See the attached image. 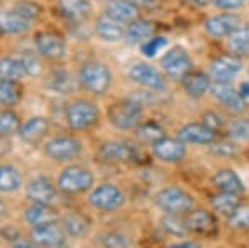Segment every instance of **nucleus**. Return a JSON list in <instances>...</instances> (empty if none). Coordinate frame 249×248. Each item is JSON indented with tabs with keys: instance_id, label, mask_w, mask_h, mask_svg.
I'll use <instances>...</instances> for the list:
<instances>
[{
	"instance_id": "1",
	"label": "nucleus",
	"mask_w": 249,
	"mask_h": 248,
	"mask_svg": "<svg viewBox=\"0 0 249 248\" xmlns=\"http://www.w3.org/2000/svg\"><path fill=\"white\" fill-rule=\"evenodd\" d=\"M77 80L83 90L100 97L110 90L113 75L105 63L98 62V60H88V62L82 63V67L78 69Z\"/></svg>"
},
{
	"instance_id": "2",
	"label": "nucleus",
	"mask_w": 249,
	"mask_h": 248,
	"mask_svg": "<svg viewBox=\"0 0 249 248\" xmlns=\"http://www.w3.org/2000/svg\"><path fill=\"white\" fill-rule=\"evenodd\" d=\"M100 109L98 105L87 98L71 100L65 107V122L70 130L83 132L90 130L100 122Z\"/></svg>"
},
{
	"instance_id": "3",
	"label": "nucleus",
	"mask_w": 249,
	"mask_h": 248,
	"mask_svg": "<svg viewBox=\"0 0 249 248\" xmlns=\"http://www.w3.org/2000/svg\"><path fill=\"white\" fill-rule=\"evenodd\" d=\"M93 183V172L80 165H70L60 172L57 178V189L65 195H80L90 190Z\"/></svg>"
},
{
	"instance_id": "4",
	"label": "nucleus",
	"mask_w": 249,
	"mask_h": 248,
	"mask_svg": "<svg viewBox=\"0 0 249 248\" xmlns=\"http://www.w3.org/2000/svg\"><path fill=\"white\" fill-rule=\"evenodd\" d=\"M143 117V105L133 98H124L108 107V120L120 130H130L140 125Z\"/></svg>"
},
{
	"instance_id": "5",
	"label": "nucleus",
	"mask_w": 249,
	"mask_h": 248,
	"mask_svg": "<svg viewBox=\"0 0 249 248\" xmlns=\"http://www.w3.org/2000/svg\"><path fill=\"white\" fill-rule=\"evenodd\" d=\"M34 49L43 60L60 62L67 55V40L60 32L45 29L34 34Z\"/></svg>"
},
{
	"instance_id": "6",
	"label": "nucleus",
	"mask_w": 249,
	"mask_h": 248,
	"mask_svg": "<svg viewBox=\"0 0 249 248\" xmlns=\"http://www.w3.org/2000/svg\"><path fill=\"white\" fill-rule=\"evenodd\" d=\"M155 203L166 215H178L179 217V215L193 210L195 198L178 187H168V189H163L156 193Z\"/></svg>"
},
{
	"instance_id": "7",
	"label": "nucleus",
	"mask_w": 249,
	"mask_h": 248,
	"mask_svg": "<svg viewBox=\"0 0 249 248\" xmlns=\"http://www.w3.org/2000/svg\"><path fill=\"white\" fill-rule=\"evenodd\" d=\"M83 145L77 137L71 135H58L47 140L43 145V153L53 162H70L82 153Z\"/></svg>"
},
{
	"instance_id": "8",
	"label": "nucleus",
	"mask_w": 249,
	"mask_h": 248,
	"mask_svg": "<svg viewBox=\"0 0 249 248\" xmlns=\"http://www.w3.org/2000/svg\"><path fill=\"white\" fill-rule=\"evenodd\" d=\"M88 202L95 210L115 211L124 205V193L115 183H100L91 190Z\"/></svg>"
},
{
	"instance_id": "9",
	"label": "nucleus",
	"mask_w": 249,
	"mask_h": 248,
	"mask_svg": "<svg viewBox=\"0 0 249 248\" xmlns=\"http://www.w3.org/2000/svg\"><path fill=\"white\" fill-rule=\"evenodd\" d=\"M48 132H50V120L43 115H34V117L23 120L17 137L23 145L35 147L47 138Z\"/></svg>"
},
{
	"instance_id": "10",
	"label": "nucleus",
	"mask_w": 249,
	"mask_h": 248,
	"mask_svg": "<svg viewBox=\"0 0 249 248\" xmlns=\"http://www.w3.org/2000/svg\"><path fill=\"white\" fill-rule=\"evenodd\" d=\"M0 29L3 30L5 37L22 38L30 34L32 29H34V23L25 17H22L18 12L5 5L0 9Z\"/></svg>"
},
{
	"instance_id": "11",
	"label": "nucleus",
	"mask_w": 249,
	"mask_h": 248,
	"mask_svg": "<svg viewBox=\"0 0 249 248\" xmlns=\"http://www.w3.org/2000/svg\"><path fill=\"white\" fill-rule=\"evenodd\" d=\"M161 65L168 77H171L173 80H184L186 75L191 74L193 63L186 52L179 47H175L164 54V57L161 58Z\"/></svg>"
},
{
	"instance_id": "12",
	"label": "nucleus",
	"mask_w": 249,
	"mask_h": 248,
	"mask_svg": "<svg viewBox=\"0 0 249 248\" xmlns=\"http://www.w3.org/2000/svg\"><path fill=\"white\" fill-rule=\"evenodd\" d=\"M57 191H58L57 185L50 178L42 177V175L29 180V183L25 187V195L32 203H45V205H50L57 198Z\"/></svg>"
},
{
	"instance_id": "13",
	"label": "nucleus",
	"mask_w": 249,
	"mask_h": 248,
	"mask_svg": "<svg viewBox=\"0 0 249 248\" xmlns=\"http://www.w3.org/2000/svg\"><path fill=\"white\" fill-rule=\"evenodd\" d=\"M55 9L60 14V17L77 25V23H83L90 19L91 2L90 0H57Z\"/></svg>"
},
{
	"instance_id": "14",
	"label": "nucleus",
	"mask_w": 249,
	"mask_h": 248,
	"mask_svg": "<svg viewBox=\"0 0 249 248\" xmlns=\"http://www.w3.org/2000/svg\"><path fill=\"white\" fill-rule=\"evenodd\" d=\"M30 240L42 248H62L65 247V231L57 223L42 227H32Z\"/></svg>"
},
{
	"instance_id": "15",
	"label": "nucleus",
	"mask_w": 249,
	"mask_h": 248,
	"mask_svg": "<svg viewBox=\"0 0 249 248\" xmlns=\"http://www.w3.org/2000/svg\"><path fill=\"white\" fill-rule=\"evenodd\" d=\"M98 158L108 163H124L136 158V150L126 142H105L98 149Z\"/></svg>"
},
{
	"instance_id": "16",
	"label": "nucleus",
	"mask_w": 249,
	"mask_h": 248,
	"mask_svg": "<svg viewBox=\"0 0 249 248\" xmlns=\"http://www.w3.org/2000/svg\"><path fill=\"white\" fill-rule=\"evenodd\" d=\"M130 78L135 83L142 87H146L150 90H163L164 89V77L160 74L155 67L148 63H135L130 69Z\"/></svg>"
},
{
	"instance_id": "17",
	"label": "nucleus",
	"mask_w": 249,
	"mask_h": 248,
	"mask_svg": "<svg viewBox=\"0 0 249 248\" xmlns=\"http://www.w3.org/2000/svg\"><path fill=\"white\" fill-rule=\"evenodd\" d=\"M213 97L218 100L219 103H223L228 110L234 112V114H241L246 109V100L243 98V95L239 92H236L230 83L223 82H214L211 85Z\"/></svg>"
},
{
	"instance_id": "18",
	"label": "nucleus",
	"mask_w": 249,
	"mask_h": 248,
	"mask_svg": "<svg viewBox=\"0 0 249 248\" xmlns=\"http://www.w3.org/2000/svg\"><path fill=\"white\" fill-rule=\"evenodd\" d=\"M78 80L73 77L65 69H55L50 70L45 77V87L47 90L53 92L57 95H68L77 89Z\"/></svg>"
},
{
	"instance_id": "19",
	"label": "nucleus",
	"mask_w": 249,
	"mask_h": 248,
	"mask_svg": "<svg viewBox=\"0 0 249 248\" xmlns=\"http://www.w3.org/2000/svg\"><path fill=\"white\" fill-rule=\"evenodd\" d=\"M241 60L238 57H232V55H223L213 60L211 63V77L214 78V82H223L228 83L231 78H234L236 75L241 72Z\"/></svg>"
},
{
	"instance_id": "20",
	"label": "nucleus",
	"mask_w": 249,
	"mask_h": 248,
	"mask_svg": "<svg viewBox=\"0 0 249 248\" xmlns=\"http://www.w3.org/2000/svg\"><path fill=\"white\" fill-rule=\"evenodd\" d=\"M190 231H195L203 237H214L218 233V222L211 211L206 210H195L190 213L186 220Z\"/></svg>"
},
{
	"instance_id": "21",
	"label": "nucleus",
	"mask_w": 249,
	"mask_h": 248,
	"mask_svg": "<svg viewBox=\"0 0 249 248\" xmlns=\"http://www.w3.org/2000/svg\"><path fill=\"white\" fill-rule=\"evenodd\" d=\"M178 138L183 143H196V145H210L216 140V132L204 123H188L178 132Z\"/></svg>"
},
{
	"instance_id": "22",
	"label": "nucleus",
	"mask_w": 249,
	"mask_h": 248,
	"mask_svg": "<svg viewBox=\"0 0 249 248\" xmlns=\"http://www.w3.org/2000/svg\"><path fill=\"white\" fill-rule=\"evenodd\" d=\"M23 218H25L27 225L42 227V225H50V223H58L60 215L50 205H45V203H32L30 207L25 209Z\"/></svg>"
},
{
	"instance_id": "23",
	"label": "nucleus",
	"mask_w": 249,
	"mask_h": 248,
	"mask_svg": "<svg viewBox=\"0 0 249 248\" xmlns=\"http://www.w3.org/2000/svg\"><path fill=\"white\" fill-rule=\"evenodd\" d=\"M153 153L156 158L163 160V162H179L184 158L186 155V149H184L181 140H175V138H166L163 137L161 140H158L156 143H153Z\"/></svg>"
},
{
	"instance_id": "24",
	"label": "nucleus",
	"mask_w": 249,
	"mask_h": 248,
	"mask_svg": "<svg viewBox=\"0 0 249 248\" xmlns=\"http://www.w3.org/2000/svg\"><path fill=\"white\" fill-rule=\"evenodd\" d=\"M124 30H126V27H123V23L116 22L111 17H108L107 14L100 15L95 22V34L103 42H120L124 38Z\"/></svg>"
},
{
	"instance_id": "25",
	"label": "nucleus",
	"mask_w": 249,
	"mask_h": 248,
	"mask_svg": "<svg viewBox=\"0 0 249 248\" xmlns=\"http://www.w3.org/2000/svg\"><path fill=\"white\" fill-rule=\"evenodd\" d=\"M105 14L120 23H130L138 19V5L131 0H108Z\"/></svg>"
},
{
	"instance_id": "26",
	"label": "nucleus",
	"mask_w": 249,
	"mask_h": 248,
	"mask_svg": "<svg viewBox=\"0 0 249 248\" xmlns=\"http://www.w3.org/2000/svg\"><path fill=\"white\" fill-rule=\"evenodd\" d=\"M25 97V85L17 80H0V107L15 109Z\"/></svg>"
},
{
	"instance_id": "27",
	"label": "nucleus",
	"mask_w": 249,
	"mask_h": 248,
	"mask_svg": "<svg viewBox=\"0 0 249 248\" xmlns=\"http://www.w3.org/2000/svg\"><path fill=\"white\" fill-rule=\"evenodd\" d=\"M23 187V175L9 162H0V193H15Z\"/></svg>"
},
{
	"instance_id": "28",
	"label": "nucleus",
	"mask_w": 249,
	"mask_h": 248,
	"mask_svg": "<svg viewBox=\"0 0 249 248\" xmlns=\"http://www.w3.org/2000/svg\"><path fill=\"white\" fill-rule=\"evenodd\" d=\"M27 72L17 54H0V80H17L23 82Z\"/></svg>"
},
{
	"instance_id": "29",
	"label": "nucleus",
	"mask_w": 249,
	"mask_h": 248,
	"mask_svg": "<svg viewBox=\"0 0 249 248\" xmlns=\"http://www.w3.org/2000/svg\"><path fill=\"white\" fill-rule=\"evenodd\" d=\"M239 25V19L238 15L232 14H223V15H216V17H211L206 20L204 27L210 32L213 37H226V35H231L232 32L238 29Z\"/></svg>"
},
{
	"instance_id": "30",
	"label": "nucleus",
	"mask_w": 249,
	"mask_h": 248,
	"mask_svg": "<svg viewBox=\"0 0 249 248\" xmlns=\"http://www.w3.org/2000/svg\"><path fill=\"white\" fill-rule=\"evenodd\" d=\"M213 183H214V187L219 191H226V193L239 195V193H243V190H244V185H243V182H241L239 175L236 173L234 170H230V169L216 172L214 178H213Z\"/></svg>"
},
{
	"instance_id": "31",
	"label": "nucleus",
	"mask_w": 249,
	"mask_h": 248,
	"mask_svg": "<svg viewBox=\"0 0 249 248\" xmlns=\"http://www.w3.org/2000/svg\"><path fill=\"white\" fill-rule=\"evenodd\" d=\"M153 32H155L153 23L143 19H136L133 22L128 23L126 30H124V40L128 43H144L146 40L151 38Z\"/></svg>"
},
{
	"instance_id": "32",
	"label": "nucleus",
	"mask_w": 249,
	"mask_h": 248,
	"mask_svg": "<svg viewBox=\"0 0 249 248\" xmlns=\"http://www.w3.org/2000/svg\"><path fill=\"white\" fill-rule=\"evenodd\" d=\"M62 229L71 238H83L90 230V222L80 213H68L62 218Z\"/></svg>"
},
{
	"instance_id": "33",
	"label": "nucleus",
	"mask_w": 249,
	"mask_h": 248,
	"mask_svg": "<svg viewBox=\"0 0 249 248\" xmlns=\"http://www.w3.org/2000/svg\"><path fill=\"white\" fill-rule=\"evenodd\" d=\"M183 83L186 94L193 98H201L208 92V89H211L210 77L206 74H203V72H191L190 75H186Z\"/></svg>"
},
{
	"instance_id": "34",
	"label": "nucleus",
	"mask_w": 249,
	"mask_h": 248,
	"mask_svg": "<svg viewBox=\"0 0 249 248\" xmlns=\"http://www.w3.org/2000/svg\"><path fill=\"white\" fill-rule=\"evenodd\" d=\"M23 120L15 112V109H7V107H0V135L2 137H14L18 134L20 127H22Z\"/></svg>"
},
{
	"instance_id": "35",
	"label": "nucleus",
	"mask_w": 249,
	"mask_h": 248,
	"mask_svg": "<svg viewBox=\"0 0 249 248\" xmlns=\"http://www.w3.org/2000/svg\"><path fill=\"white\" fill-rule=\"evenodd\" d=\"M211 205L218 213L224 215V217H231L241 207V200L238 195L234 193H226V191H221L218 195H213L211 197Z\"/></svg>"
},
{
	"instance_id": "36",
	"label": "nucleus",
	"mask_w": 249,
	"mask_h": 248,
	"mask_svg": "<svg viewBox=\"0 0 249 248\" xmlns=\"http://www.w3.org/2000/svg\"><path fill=\"white\" fill-rule=\"evenodd\" d=\"M18 58L22 60L23 67H25L27 77H38V75L43 74V63H42V57L34 50L29 49H22L17 52Z\"/></svg>"
},
{
	"instance_id": "37",
	"label": "nucleus",
	"mask_w": 249,
	"mask_h": 248,
	"mask_svg": "<svg viewBox=\"0 0 249 248\" xmlns=\"http://www.w3.org/2000/svg\"><path fill=\"white\" fill-rule=\"evenodd\" d=\"M10 9H14L15 12H18L22 17H25L27 20H30L32 23H35L40 19V15L43 14V9L38 2L35 0H15L12 5H9Z\"/></svg>"
},
{
	"instance_id": "38",
	"label": "nucleus",
	"mask_w": 249,
	"mask_h": 248,
	"mask_svg": "<svg viewBox=\"0 0 249 248\" xmlns=\"http://www.w3.org/2000/svg\"><path fill=\"white\" fill-rule=\"evenodd\" d=\"M230 49L236 55H249V25L236 29L230 35Z\"/></svg>"
},
{
	"instance_id": "39",
	"label": "nucleus",
	"mask_w": 249,
	"mask_h": 248,
	"mask_svg": "<svg viewBox=\"0 0 249 248\" xmlns=\"http://www.w3.org/2000/svg\"><path fill=\"white\" fill-rule=\"evenodd\" d=\"M136 137H138L144 143H156L158 140H161L164 137V132L158 123L155 122H146V123H140L138 129H136Z\"/></svg>"
},
{
	"instance_id": "40",
	"label": "nucleus",
	"mask_w": 249,
	"mask_h": 248,
	"mask_svg": "<svg viewBox=\"0 0 249 248\" xmlns=\"http://www.w3.org/2000/svg\"><path fill=\"white\" fill-rule=\"evenodd\" d=\"M161 225L168 233L175 235V237H184V235L190 231L188 223L183 222V220H179L178 215H168V217H164L161 220Z\"/></svg>"
},
{
	"instance_id": "41",
	"label": "nucleus",
	"mask_w": 249,
	"mask_h": 248,
	"mask_svg": "<svg viewBox=\"0 0 249 248\" xmlns=\"http://www.w3.org/2000/svg\"><path fill=\"white\" fill-rule=\"evenodd\" d=\"M102 245L105 248H131V242L128 237L118 231H110L102 237Z\"/></svg>"
},
{
	"instance_id": "42",
	"label": "nucleus",
	"mask_w": 249,
	"mask_h": 248,
	"mask_svg": "<svg viewBox=\"0 0 249 248\" xmlns=\"http://www.w3.org/2000/svg\"><path fill=\"white\" fill-rule=\"evenodd\" d=\"M228 132H230V135L232 138L249 140V118L234 120V122L228 127Z\"/></svg>"
},
{
	"instance_id": "43",
	"label": "nucleus",
	"mask_w": 249,
	"mask_h": 248,
	"mask_svg": "<svg viewBox=\"0 0 249 248\" xmlns=\"http://www.w3.org/2000/svg\"><path fill=\"white\" fill-rule=\"evenodd\" d=\"M168 40L163 38V37H156V38H150L146 40L144 43H142V52L146 57H155L156 54H158L160 50H163L164 47H166Z\"/></svg>"
},
{
	"instance_id": "44",
	"label": "nucleus",
	"mask_w": 249,
	"mask_h": 248,
	"mask_svg": "<svg viewBox=\"0 0 249 248\" xmlns=\"http://www.w3.org/2000/svg\"><path fill=\"white\" fill-rule=\"evenodd\" d=\"M230 225L234 227V229H241V230H249V210L244 211H236L234 215L230 217Z\"/></svg>"
},
{
	"instance_id": "45",
	"label": "nucleus",
	"mask_w": 249,
	"mask_h": 248,
	"mask_svg": "<svg viewBox=\"0 0 249 248\" xmlns=\"http://www.w3.org/2000/svg\"><path fill=\"white\" fill-rule=\"evenodd\" d=\"M0 235L3 237V240H7V242H10L12 245H14L15 242H18V240H22V233H20V230L17 227L14 225H5L0 229Z\"/></svg>"
},
{
	"instance_id": "46",
	"label": "nucleus",
	"mask_w": 249,
	"mask_h": 248,
	"mask_svg": "<svg viewBox=\"0 0 249 248\" xmlns=\"http://www.w3.org/2000/svg\"><path fill=\"white\" fill-rule=\"evenodd\" d=\"M204 125H208L211 130L218 132L221 127H223V117L218 114H213V112H210V114L204 115Z\"/></svg>"
},
{
	"instance_id": "47",
	"label": "nucleus",
	"mask_w": 249,
	"mask_h": 248,
	"mask_svg": "<svg viewBox=\"0 0 249 248\" xmlns=\"http://www.w3.org/2000/svg\"><path fill=\"white\" fill-rule=\"evenodd\" d=\"M12 150H14L12 138L10 137H2V135H0V162L9 157V155L12 153Z\"/></svg>"
},
{
	"instance_id": "48",
	"label": "nucleus",
	"mask_w": 249,
	"mask_h": 248,
	"mask_svg": "<svg viewBox=\"0 0 249 248\" xmlns=\"http://www.w3.org/2000/svg\"><path fill=\"white\" fill-rule=\"evenodd\" d=\"M246 0H214L216 7L219 9H224V10H234V9H239V7L244 5Z\"/></svg>"
},
{
	"instance_id": "49",
	"label": "nucleus",
	"mask_w": 249,
	"mask_h": 248,
	"mask_svg": "<svg viewBox=\"0 0 249 248\" xmlns=\"http://www.w3.org/2000/svg\"><path fill=\"white\" fill-rule=\"evenodd\" d=\"M213 152H216V153L219 155H234L236 153V145H232V143H228V142H221L219 145H216Z\"/></svg>"
},
{
	"instance_id": "50",
	"label": "nucleus",
	"mask_w": 249,
	"mask_h": 248,
	"mask_svg": "<svg viewBox=\"0 0 249 248\" xmlns=\"http://www.w3.org/2000/svg\"><path fill=\"white\" fill-rule=\"evenodd\" d=\"M12 248H42L40 245H37L35 242H27V240H18V242H15Z\"/></svg>"
},
{
	"instance_id": "51",
	"label": "nucleus",
	"mask_w": 249,
	"mask_h": 248,
	"mask_svg": "<svg viewBox=\"0 0 249 248\" xmlns=\"http://www.w3.org/2000/svg\"><path fill=\"white\" fill-rule=\"evenodd\" d=\"M168 248H203L201 247V243H198V242H181V243H175V245H171V247H168Z\"/></svg>"
},
{
	"instance_id": "52",
	"label": "nucleus",
	"mask_w": 249,
	"mask_h": 248,
	"mask_svg": "<svg viewBox=\"0 0 249 248\" xmlns=\"http://www.w3.org/2000/svg\"><path fill=\"white\" fill-rule=\"evenodd\" d=\"M133 3H136L138 7H146V9H150V7L156 5V2L158 0H131Z\"/></svg>"
},
{
	"instance_id": "53",
	"label": "nucleus",
	"mask_w": 249,
	"mask_h": 248,
	"mask_svg": "<svg viewBox=\"0 0 249 248\" xmlns=\"http://www.w3.org/2000/svg\"><path fill=\"white\" fill-rule=\"evenodd\" d=\"M239 94L243 95L244 100L249 98V83H243V85H241V92H239Z\"/></svg>"
},
{
	"instance_id": "54",
	"label": "nucleus",
	"mask_w": 249,
	"mask_h": 248,
	"mask_svg": "<svg viewBox=\"0 0 249 248\" xmlns=\"http://www.w3.org/2000/svg\"><path fill=\"white\" fill-rule=\"evenodd\" d=\"M7 211H9V209H7V203L3 202L2 198H0V218H3L7 215Z\"/></svg>"
},
{
	"instance_id": "55",
	"label": "nucleus",
	"mask_w": 249,
	"mask_h": 248,
	"mask_svg": "<svg viewBox=\"0 0 249 248\" xmlns=\"http://www.w3.org/2000/svg\"><path fill=\"white\" fill-rule=\"evenodd\" d=\"M188 3H191V5H206V3H210L211 0H186Z\"/></svg>"
},
{
	"instance_id": "56",
	"label": "nucleus",
	"mask_w": 249,
	"mask_h": 248,
	"mask_svg": "<svg viewBox=\"0 0 249 248\" xmlns=\"http://www.w3.org/2000/svg\"><path fill=\"white\" fill-rule=\"evenodd\" d=\"M2 38H5V35H3V30L0 29V40H2Z\"/></svg>"
},
{
	"instance_id": "57",
	"label": "nucleus",
	"mask_w": 249,
	"mask_h": 248,
	"mask_svg": "<svg viewBox=\"0 0 249 248\" xmlns=\"http://www.w3.org/2000/svg\"><path fill=\"white\" fill-rule=\"evenodd\" d=\"M7 2V0H0V7H2L3 5V3H5Z\"/></svg>"
},
{
	"instance_id": "58",
	"label": "nucleus",
	"mask_w": 249,
	"mask_h": 248,
	"mask_svg": "<svg viewBox=\"0 0 249 248\" xmlns=\"http://www.w3.org/2000/svg\"><path fill=\"white\" fill-rule=\"evenodd\" d=\"M248 158H249V150H248Z\"/></svg>"
},
{
	"instance_id": "59",
	"label": "nucleus",
	"mask_w": 249,
	"mask_h": 248,
	"mask_svg": "<svg viewBox=\"0 0 249 248\" xmlns=\"http://www.w3.org/2000/svg\"><path fill=\"white\" fill-rule=\"evenodd\" d=\"M107 2H108V0H107Z\"/></svg>"
}]
</instances>
